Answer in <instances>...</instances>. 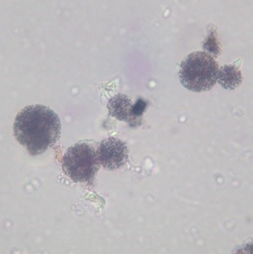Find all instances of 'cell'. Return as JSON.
<instances>
[{"instance_id":"277c9868","label":"cell","mask_w":253,"mask_h":254,"mask_svg":"<svg viewBox=\"0 0 253 254\" xmlns=\"http://www.w3.org/2000/svg\"><path fill=\"white\" fill-rule=\"evenodd\" d=\"M96 153L99 164L111 171L124 167L128 161L126 143L116 137H109L102 141Z\"/></svg>"},{"instance_id":"3957f363","label":"cell","mask_w":253,"mask_h":254,"mask_svg":"<svg viewBox=\"0 0 253 254\" xmlns=\"http://www.w3.org/2000/svg\"><path fill=\"white\" fill-rule=\"evenodd\" d=\"M96 150L87 142L69 147L62 159V170L74 182L91 184L99 169Z\"/></svg>"},{"instance_id":"5b68a950","label":"cell","mask_w":253,"mask_h":254,"mask_svg":"<svg viewBox=\"0 0 253 254\" xmlns=\"http://www.w3.org/2000/svg\"><path fill=\"white\" fill-rule=\"evenodd\" d=\"M133 104L131 99L125 95H117L111 98L108 103L109 115L119 121L129 123L132 127H136L132 114Z\"/></svg>"},{"instance_id":"52a82bcc","label":"cell","mask_w":253,"mask_h":254,"mask_svg":"<svg viewBox=\"0 0 253 254\" xmlns=\"http://www.w3.org/2000/svg\"><path fill=\"white\" fill-rule=\"evenodd\" d=\"M146 106H147V103L146 102V100H144L141 98L137 99L136 102L134 104L133 108H132V114H133L136 126L141 125V116L145 112Z\"/></svg>"},{"instance_id":"7a4b0ae2","label":"cell","mask_w":253,"mask_h":254,"mask_svg":"<svg viewBox=\"0 0 253 254\" xmlns=\"http://www.w3.org/2000/svg\"><path fill=\"white\" fill-rule=\"evenodd\" d=\"M218 70L213 57L204 52H194L182 62L179 75L184 87L193 92H202L215 85Z\"/></svg>"},{"instance_id":"6da1fadb","label":"cell","mask_w":253,"mask_h":254,"mask_svg":"<svg viewBox=\"0 0 253 254\" xmlns=\"http://www.w3.org/2000/svg\"><path fill=\"white\" fill-rule=\"evenodd\" d=\"M17 142L32 156L42 154L58 141L62 132L59 116L42 105H29L20 111L13 124Z\"/></svg>"},{"instance_id":"8992f818","label":"cell","mask_w":253,"mask_h":254,"mask_svg":"<svg viewBox=\"0 0 253 254\" xmlns=\"http://www.w3.org/2000/svg\"><path fill=\"white\" fill-rule=\"evenodd\" d=\"M218 83L226 90H235L242 83L243 78L239 69L233 65H223L218 70Z\"/></svg>"}]
</instances>
